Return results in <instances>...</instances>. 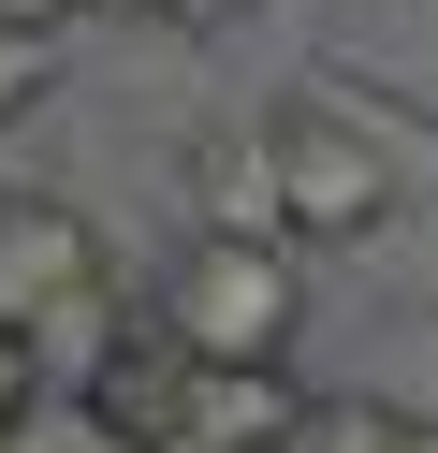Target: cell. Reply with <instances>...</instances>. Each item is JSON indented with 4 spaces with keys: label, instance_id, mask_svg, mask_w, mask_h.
Segmentation results:
<instances>
[{
    "label": "cell",
    "instance_id": "obj_1",
    "mask_svg": "<svg viewBox=\"0 0 438 453\" xmlns=\"http://www.w3.org/2000/svg\"><path fill=\"white\" fill-rule=\"evenodd\" d=\"M249 176H263L278 249H350V234H380V219L424 190V132H409L395 103H365V88H292L278 118L249 132Z\"/></svg>",
    "mask_w": 438,
    "mask_h": 453
},
{
    "label": "cell",
    "instance_id": "obj_2",
    "mask_svg": "<svg viewBox=\"0 0 438 453\" xmlns=\"http://www.w3.org/2000/svg\"><path fill=\"white\" fill-rule=\"evenodd\" d=\"M292 322H307V278H292V249L249 234V219H204V234L175 249V278H161V351L190 365V380H278Z\"/></svg>",
    "mask_w": 438,
    "mask_h": 453
},
{
    "label": "cell",
    "instance_id": "obj_3",
    "mask_svg": "<svg viewBox=\"0 0 438 453\" xmlns=\"http://www.w3.org/2000/svg\"><path fill=\"white\" fill-rule=\"evenodd\" d=\"M0 336L29 351V380L44 365H103V336H117V278H103V249H88V219L73 205H29V190H0Z\"/></svg>",
    "mask_w": 438,
    "mask_h": 453
},
{
    "label": "cell",
    "instance_id": "obj_4",
    "mask_svg": "<svg viewBox=\"0 0 438 453\" xmlns=\"http://www.w3.org/2000/svg\"><path fill=\"white\" fill-rule=\"evenodd\" d=\"M278 453H438L409 410H380V395H321V410H292Z\"/></svg>",
    "mask_w": 438,
    "mask_h": 453
},
{
    "label": "cell",
    "instance_id": "obj_5",
    "mask_svg": "<svg viewBox=\"0 0 438 453\" xmlns=\"http://www.w3.org/2000/svg\"><path fill=\"white\" fill-rule=\"evenodd\" d=\"M0 453H117V439H103V410H88V395H29V410L0 424Z\"/></svg>",
    "mask_w": 438,
    "mask_h": 453
},
{
    "label": "cell",
    "instance_id": "obj_6",
    "mask_svg": "<svg viewBox=\"0 0 438 453\" xmlns=\"http://www.w3.org/2000/svg\"><path fill=\"white\" fill-rule=\"evenodd\" d=\"M88 0H0V44H44V30H73Z\"/></svg>",
    "mask_w": 438,
    "mask_h": 453
},
{
    "label": "cell",
    "instance_id": "obj_7",
    "mask_svg": "<svg viewBox=\"0 0 438 453\" xmlns=\"http://www.w3.org/2000/svg\"><path fill=\"white\" fill-rule=\"evenodd\" d=\"M88 15H161V0H88Z\"/></svg>",
    "mask_w": 438,
    "mask_h": 453
}]
</instances>
